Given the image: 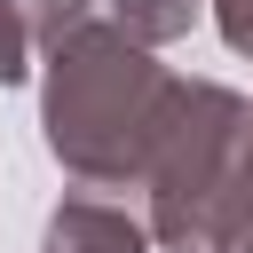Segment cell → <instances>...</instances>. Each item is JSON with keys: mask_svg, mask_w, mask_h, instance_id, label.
<instances>
[{"mask_svg": "<svg viewBox=\"0 0 253 253\" xmlns=\"http://www.w3.org/2000/svg\"><path fill=\"white\" fill-rule=\"evenodd\" d=\"M174 103H182V79L158 63V47L126 40L111 16L47 47L40 126H47L55 166L87 190H142Z\"/></svg>", "mask_w": 253, "mask_h": 253, "instance_id": "1", "label": "cell"}, {"mask_svg": "<svg viewBox=\"0 0 253 253\" xmlns=\"http://www.w3.org/2000/svg\"><path fill=\"white\" fill-rule=\"evenodd\" d=\"M245 95L221 79H182V103L150 150V237L166 253H237V142Z\"/></svg>", "mask_w": 253, "mask_h": 253, "instance_id": "2", "label": "cell"}, {"mask_svg": "<svg viewBox=\"0 0 253 253\" xmlns=\"http://www.w3.org/2000/svg\"><path fill=\"white\" fill-rule=\"evenodd\" d=\"M150 245H158L150 221H134L111 198H87V190H71L47 213V237H40V253H150Z\"/></svg>", "mask_w": 253, "mask_h": 253, "instance_id": "3", "label": "cell"}, {"mask_svg": "<svg viewBox=\"0 0 253 253\" xmlns=\"http://www.w3.org/2000/svg\"><path fill=\"white\" fill-rule=\"evenodd\" d=\"M111 24L126 40H142V47H166V40H182L198 24V0H111Z\"/></svg>", "mask_w": 253, "mask_h": 253, "instance_id": "4", "label": "cell"}, {"mask_svg": "<svg viewBox=\"0 0 253 253\" xmlns=\"http://www.w3.org/2000/svg\"><path fill=\"white\" fill-rule=\"evenodd\" d=\"M24 16H32V47L47 55V47H63L71 32L103 24V16H111V0H24Z\"/></svg>", "mask_w": 253, "mask_h": 253, "instance_id": "5", "label": "cell"}, {"mask_svg": "<svg viewBox=\"0 0 253 253\" xmlns=\"http://www.w3.org/2000/svg\"><path fill=\"white\" fill-rule=\"evenodd\" d=\"M32 71V16L24 0H0V87H16Z\"/></svg>", "mask_w": 253, "mask_h": 253, "instance_id": "6", "label": "cell"}, {"mask_svg": "<svg viewBox=\"0 0 253 253\" xmlns=\"http://www.w3.org/2000/svg\"><path fill=\"white\" fill-rule=\"evenodd\" d=\"M237 253H253V111H245V142H237Z\"/></svg>", "mask_w": 253, "mask_h": 253, "instance_id": "7", "label": "cell"}, {"mask_svg": "<svg viewBox=\"0 0 253 253\" xmlns=\"http://www.w3.org/2000/svg\"><path fill=\"white\" fill-rule=\"evenodd\" d=\"M213 32H221L237 55H253V0H213Z\"/></svg>", "mask_w": 253, "mask_h": 253, "instance_id": "8", "label": "cell"}]
</instances>
